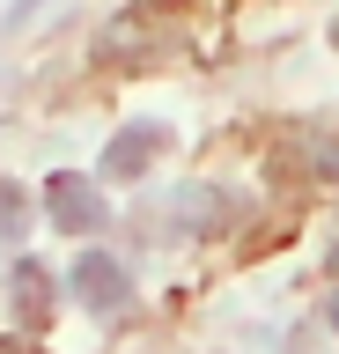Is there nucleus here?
Masks as SVG:
<instances>
[{
    "label": "nucleus",
    "mask_w": 339,
    "mask_h": 354,
    "mask_svg": "<svg viewBox=\"0 0 339 354\" xmlns=\"http://www.w3.org/2000/svg\"><path fill=\"white\" fill-rule=\"evenodd\" d=\"M222 221H236V199L229 192H214V185H184L170 207H148V236L162 229V243H184V236H214Z\"/></svg>",
    "instance_id": "obj_1"
},
{
    "label": "nucleus",
    "mask_w": 339,
    "mask_h": 354,
    "mask_svg": "<svg viewBox=\"0 0 339 354\" xmlns=\"http://www.w3.org/2000/svg\"><path fill=\"white\" fill-rule=\"evenodd\" d=\"M45 214L59 221L67 236H96V229H104V192H96L89 177L59 170V177H45Z\"/></svg>",
    "instance_id": "obj_2"
},
{
    "label": "nucleus",
    "mask_w": 339,
    "mask_h": 354,
    "mask_svg": "<svg viewBox=\"0 0 339 354\" xmlns=\"http://www.w3.org/2000/svg\"><path fill=\"white\" fill-rule=\"evenodd\" d=\"M74 295H81L96 317H118V310H126V295H133V281H126V266H118V259L81 251V259H74Z\"/></svg>",
    "instance_id": "obj_3"
},
{
    "label": "nucleus",
    "mask_w": 339,
    "mask_h": 354,
    "mask_svg": "<svg viewBox=\"0 0 339 354\" xmlns=\"http://www.w3.org/2000/svg\"><path fill=\"white\" fill-rule=\"evenodd\" d=\"M162 148H170V133H162L155 118H133V126L118 133L111 148H104V177H140V170H148V162H155Z\"/></svg>",
    "instance_id": "obj_4"
},
{
    "label": "nucleus",
    "mask_w": 339,
    "mask_h": 354,
    "mask_svg": "<svg viewBox=\"0 0 339 354\" xmlns=\"http://www.w3.org/2000/svg\"><path fill=\"white\" fill-rule=\"evenodd\" d=\"M15 310H23V325H45V310H52V273L37 259L15 266Z\"/></svg>",
    "instance_id": "obj_5"
},
{
    "label": "nucleus",
    "mask_w": 339,
    "mask_h": 354,
    "mask_svg": "<svg viewBox=\"0 0 339 354\" xmlns=\"http://www.w3.org/2000/svg\"><path fill=\"white\" fill-rule=\"evenodd\" d=\"M30 229V192L15 177H0V236H23Z\"/></svg>",
    "instance_id": "obj_6"
},
{
    "label": "nucleus",
    "mask_w": 339,
    "mask_h": 354,
    "mask_svg": "<svg viewBox=\"0 0 339 354\" xmlns=\"http://www.w3.org/2000/svg\"><path fill=\"white\" fill-rule=\"evenodd\" d=\"M317 162H325V177H339V133L325 140V155H317Z\"/></svg>",
    "instance_id": "obj_7"
},
{
    "label": "nucleus",
    "mask_w": 339,
    "mask_h": 354,
    "mask_svg": "<svg viewBox=\"0 0 339 354\" xmlns=\"http://www.w3.org/2000/svg\"><path fill=\"white\" fill-rule=\"evenodd\" d=\"M332 325H339V295H332Z\"/></svg>",
    "instance_id": "obj_8"
},
{
    "label": "nucleus",
    "mask_w": 339,
    "mask_h": 354,
    "mask_svg": "<svg viewBox=\"0 0 339 354\" xmlns=\"http://www.w3.org/2000/svg\"><path fill=\"white\" fill-rule=\"evenodd\" d=\"M332 44H339V22H332Z\"/></svg>",
    "instance_id": "obj_9"
}]
</instances>
